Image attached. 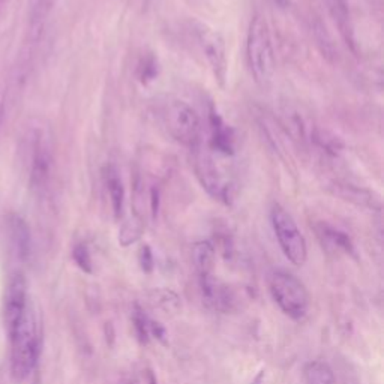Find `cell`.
<instances>
[{
	"mask_svg": "<svg viewBox=\"0 0 384 384\" xmlns=\"http://www.w3.org/2000/svg\"><path fill=\"white\" fill-rule=\"evenodd\" d=\"M6 330L11 343V377L20 384L30 377L39 357L38 326L30 307L12 327Z\"/></svg>",
	"mask_w": 384,
	"mask_h": 384,
	"instance_id": "obj_1",
	"label": "cell"
},
{
	"mask_svg": "<svg viewBox=\"0 0 384 384\" xmlns=\"http://www.w3.org/2000/svg\"><path fill=\"white\" fill-rule=\"evenodd\" d=\"M247 60L249 71L258 84H267L275 74V51L266 19L256 14L247 35Z\"/></svg>",
	"mask_w": 384,
	"mask_h": 384,
	"instance_id": "obj_2",
	"label": "cell"
},
{
	"mask_svg": "<svg viewBox=\"0 0 384 384\" xmlns=\"http://www.w3.org/2000/svg\"><path fill=\"white\" fill-rule=\"evenodd\" d=\"M270 293L281 311L293 320H300L309 309V293L300 279L278 270L270 276Z\"/></svg>",
	"mask_w": 384,
	"mask_h": 384,
	"instance_id": "obj_3",
	"label": "cell"
},
{
	"mask_svg": "<svg viewBox=\"0 0 384 384\" xmlns=\"http://www.w3.org/2000/svg\"><path fill=\"white\" fill-rule=\"evenodd\" d=\"M162 122L169 134L183 146L195 149L202 134V122L197 111L183 101H170L162 108Z\"/></svg>",
	"mask_w": 384,
	"mask_h": 384,
	"instance_id": "obj_4",
	"label": "cell"
},
{
	"mask_svg": "<svg viewBox=\"0 0 384 384\" xmlns=\"http://www.w3.org/2000/svg\"><path fill=\"white\" fill-rule=\"evenodd\" d=\"M270 221H272L275 236L284 256L294 266H303L307 263V240H305L298 224L293 220V216L282 206L273 204L272 211H270Z\"/></svg>",
	"mask_w": 384,
	"mask_h": 384,
	"instance_id": "obj_5",
	"label": "cell"
},
{
	"mask_svg": "<svg viewBox=\"0 0 384 384\" xmlns=\"http://www.w3.org/2000/svg\"><path fill=\"white\" fill-rule=\"evenodd\" d=\"M195 33L198 46L202 48L215 78L224 84L227 77V47L224 37L206 24H198Z\"/></svg>",
	"mask_w": 384,
	"mask_h": 384,
	"instance_id": "obj_6",
	"label": "cell"
},
{
	"mask_svg": "<svg viewBox=\"0 0 384 384\" xmlns=\"http://www.w3.org/2000/svg\"><path fill=\"white\" fill-rule=\"evenodd\" d=\"M53 170V155L42 134H37L32 146L30 158V186L37 194H44L47 191Z\"/></svg>",
	"mask_w": 384,
	"mask_h": 384,
	"instance_id": "obj_7",
	"label": "cell"
},
{
	"mask_svg": "<svg viewBox=\"0 0 384 384\" xmlns=\"http://www.w3.org/2000/svg\"><path fill=\"white\" fill-rule=\"evenodd\" d=\"M195 171L200 182H202L203 188L209 192V194L215 197L216 200H220V202L224 203L230 202L231 185L230 182L222 176L221 171L218 170L212 156H209L206 153H200L195 161Z\"/></svg>",
	"mask_w": 384,
	"mask_h": 384,
	"instance_id": "obj_8",
	"label": "cell"
},
{
	"mask_svg": "<svg viewBox=\"0 0 384 384\" xmlns=\"http://www.w3.org/2000/svg\"><path fill=\"white\" fill-rule=\"evenodd\" d=\"M28 282L21 272H14L8 279L5 293V326L12 327L23 314L29 309Z\"/></svg>",
	"mask_w": 384,
	"mask_h": 384,
	"instance_id": "obj_9",
	"label": "cell"
},
{
	"mask_svg": "<svg viewBox=\"0 0 384 384\" xmlns=\"http://www.w3.org/2000/svg\"><path fill=\"white\" fill-rule=\"evenodd\" d=\"M8 233L15 257L20 261L28 260L32 251V236L28 222L20 215H11L8 220Z\"/></svg>",
	"mask_w": 384,
	"mask_h": 384,
	"instance_id": "obj_10",
	"label": "cell"
},
{
	"mask_svg": "<svg viewBox=\"0 0 384 384\" xmlns=\"http://www.w3.org/2000/svg\"><path fill=\"white\" fill-rule=\"evenodd\" d=\"M104 177H106V186H107L108 195H110L113 213H115V216L119 220V218L124 215V207H125L124 180H122L116 165H113V164L107 165Z\"/></svg>",
	"mask_w": 384,
	"mask_h": 384,
	"instance_id": "obj_11",
	"label": "cell"
},
{
	"mask_svg": "<svg viewBox=\"0 0 384 384\" xmlns=\"http://www.w3.org/2000/svg\"><path fill=\"white\" fill-rule=\"evenodd\" d=\"M211 131H212L211 143L213 149L224 155H231L234 152L233 133L215 111L211 113Z\"/></svg>",
	"mask_w": 384,
	"mask_h": 384,
	"instance_id": "obj_12",
	"label": "cell"
},
{
	"mask_svg": "<svg viewBox=\"0 0 384 384\" xmlns=\"http://www.w3.org/2000/svg\"><path fill=\"white\" fill-rule=\"evenodd\" d=\"M55 2L56 0H30V35L35 41L42 37Z\"/></svg>",
	"mask_w": 384,
	"mask_h": 384,
	"instance_id": "obj_13",
	"label": "cell"
},
{
	"mask_svg": "<svg viewBox=\"0 0 384 384\" xmlns=\"http://www.w3.org/2000/svg\"><path fill=\"white\" fill-rule=\"evenodd\" d=\"M192 260H194L198 278L213 275L215 248L211 242L202 240L192 247Z\"/></svg>",
	"mask_w": 384,
	"mask_h": 384,
	"instance_id": "obj_14",
	"label": "cell"
},
{
	"mask_svg": "<svg viewBox=\"0 0 384 384\" xmlns=\"http://www.w3.org/2000/svg\"><path fill=\"white\" fill-rule=\"evenodd\" d=\"M305 381L307 384H336L334 371L321 361L311 362L305 366Z\"/></svg>",
	"mask_w": 384,
	"mask_h": 384,
	"instance_id": "obj_15",
	"label": "cell"
},
{
	"mask_svg": "<svg viewBox=\"0 0 384 384\" xmlns=\"http://www.w3.org/2000/svg\"><path fill=\"white\" fill-rule=\"evenodd\" d=\"M327 3H329V10H330L332 15L335 17V20H336V23L339 26V29H341L343 37L348 42H353V39H352L350 17H348L345 0H327Z\"/></svg>",
	"mask_w": 384,
	"mask_h": 384,
	"instance_id": "obj_16",
	"label": "cell"
},
{
	"mask_svg": "<svg viewBox=\"0 0 384 384\" xmlns=\"http://www.w3.org/2000/svg\"><path fill=\"white\" fill-rule=\"evenodd\" d=\"M323 236L334 245L335 248H339L341 251L347 252V254L354 256V245L352 239L348 238V234H345L344 231H339L336 229H332V227H323L321 229Z\"/></svg>",
	"mask_w": 384,
	"mask_h": 384,
	"instance_id": "obj_17",
	"label": "cell"
},
{
	"mask_svg": "<svg viewBox=\"0 0 384 384\" xmlns=\"http://www.w3.org/2000/svg\"><path fill=\"white\" fill-rule=\"evenodd\" d=\"M143 221L140 218H134L128 222L124 224L122 230L119 233V242L122 247H129L131 243H135L143 234Z\"/></svg>",
	"mask_w": 384,
	"mask_h": 384,
	"instance_id": "obj_18",
	"label": "cell"
},
{
	"mask_svg": "<svg viewBox=\"0 0 384 384\" xmlns=\"http://www.w3.org/2000/svg\"><path fill=\"white\" fill-rule=\"evenodd\" d=\"M152 302L156 307L161 308L164 312H174L180 307L179 298L170 290H155Z\"/></svg>",
	"mask_w": 384,
	"mask_h": 384,
	"instance_id": "obj_19",
	"label": "cell"
},
{
	"mask_svg": "<svg viewBox=\"0 0 384 384\" xmlns=\"http://www.w3.org/2000/svg\"><path fill=\"white\" fill-rule=\"evenodd\" d=\"M133 320H134V326H135V332H137V336L140 339V343L147 344L151 339V334H149V320L151 318L146 316L143 309L140 308L138 305L134 309Z\"/></svg>",
	"mask_w": 384,
	"mask_h": 384,
	"instance_id": "obj_20",
	"label": "cell"
},
{
	"mask_svg": "<svg viewBox=\"0 0 384 384\" xmlns=\"http://www.w3.org/2000/svg\"><path fill=\"white\" fill-rule=\"evenodd\" d=\"M73 258L75 261V265L80 267L83 272L92 273L93 266H92V257L89 248H87L86 243H77L73 249Z\"/></svg>",
	"mask_w": 384,
	"mask_h": 384,
	"instance_id": "obj_21",
	"label": "cell"
},
{
	"mask_svg": "<svg viewBox=\"0 0 384 384\" xmlns=\"http://www.w3.org/2000/svg\"><path fill=\"white\" fill-rule=\"evenodd\" d=\"M140 265H142L143 272L146 273H151L153 270V265H155L153 254H152V249L147 245H144L142 251H140Z\"/></svg>",
	"mask_w": 384,
	"mask_h": 384,
	"instance_id": "obj_22",
	"label": "cell"
},
{
	"mask_svg": "<svg viewBox=\"0 0 384 384\" xmlns=\"http://www.w3.org/2000/svg\"><path fill=\"white\" fill-rule=\"evenodd\" d=\"M140 69H142V80L143 81H149V80H153L155 75L158 74V68H156V62H155V59L153 57H149V59H146L144 60V65L140 66Z\"/></svg>",
	"mask_w": 384,
	"mask_h": 384,
	"instance_id": "obj_23",
	"label": "cell"
},
{
	"mask_svg": "<svg viewBox=\"0 0 384 384\" xmlns=\"http://www.w3.org/2000/svg\"><path fill=\"white\" fill-rule=\"evenodd\" d=\"M149 334L151 336H155V338H158L160 341H165V329L162 327L161 323L158 321H155V320H149Z\"/></svg>",
	"mask_w": 384,
	"mask_h": 384,
	"instance_id": "obj_24",
	"label": "cell"
}]
</instances>
